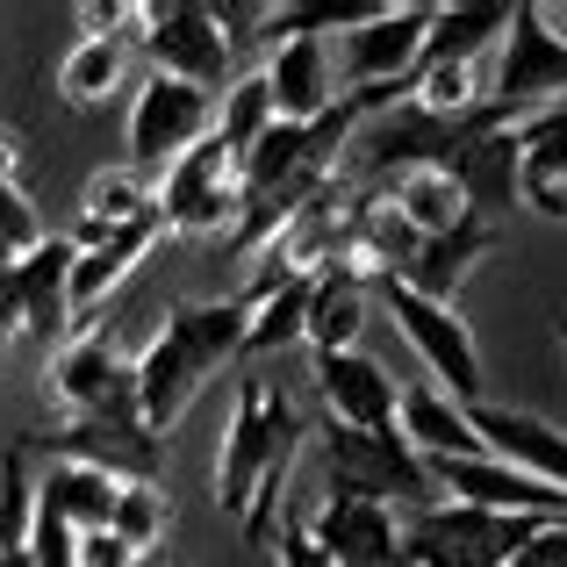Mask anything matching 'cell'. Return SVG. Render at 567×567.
Segmentation results:
<instances>
[{"instance_id": "cell-1", "label": "cell", "mask_w": 567, "mask_h": 567, "mask_svg": "<svg viewBox=\"0 0 567 567\" xmlns=\"http://www.w3.org/2000/svg\"><path fill=\"white\" fill-rule=\"evenodd\" d=\"M302 410L280 381L245 374L230 395V416H223L216 439V511L237 517L251 546L280 539V517H288V474L295 453H302Z\"/></svg>"}, {"instance_id": "cell-2", "label": "cell", "mask_w": 567, "mask_h": 567, "mask_svg": "<svg viewBox=\"0 0 567 567\" xmlns=\"http://www.w3.org/2000/svg\"><path fill=\"white\" fill-rule=\"evenodd\" d=\"M245 331H251V295H208V302L166 309L152 346L137 352V410L152 439H166L230 360H245Z\"/></svg>"}, {"instance_id": "cell-3", "label": "cell", "mask_w": 567, "mask_h": 567, "mask_svg": "<svg viewBox=\"0 0 567 567\" xmlns=\"http://www.w3.org/2000/svg\"><path fill=\"white\" fill-rule=\"evenodd\" d=\"M323 460H331V496L388 503V511H402V517L439 503L431 460L416 453L402 431H346V424H323Z\"/></svg>"}, {"instance_id": "cell-4", "label": "cell", "mask_w": 567, "mask_h": 567, "mask_svg": "<svg viewBox=\"0 0 567 567\" xmlns=\"http://www.w3.org/2000/svg\"><path fill=\"white\" fill-rule=\"evenodd\" d=\"M374 302L395 317L402 346L424 360L431 388L474 410L488 374H482V346H474V331H467V317H460V302H431V295H416L410 280H374Z\"/></svg>"}, {"instance_id": "cell-5", "label": "cell", "mask_w": 567, "mask_h": 567, "mask_svg": "<svg viewBox=\"0 0 567 567\" xmlns=\"http://www.w3.org/2000/svg\"><path fill=\"white\" fill-rule=\"evenodd\" d=\"M43 402L65 424H94V416H144L137 410V360L115 346V331L86 323L80 338L43 360Z\"/></svg>"}, {"instance_id": "cell-6", "label": "cell", "mask_w": 567, "mask_h": 567, "mask_svg": "<svg viewBox=\"0 0 567 567\" xmlns=\"http://www.w3.org/2000/svg\"><path fill=\"white\" fill-rule=\"evenodd\" d=\"M554 517H496L467 503H431L402 517V567H511V554Z\"/></svg>"}, {"instance_id": "cell-7", "label": "cell", "mask_w": 567, "mask_h": 567, "mask_svg": "<svg viewBox=\"0 0 567 567\" xmlns=\"http://www.w3.org/2000/svg\"><path fill=\"white\" fill-rule=\"evenodd\" d=\"M158 216L173 237H237L245 223V158L223 137H202L158 173Z\"/></svg>"}, {"instance_id": "cell-8", "label": "cell", "mask_w": 567, "mask_h": 567, "mask_svg": "<svg viewBox=\"0 0 567 567\" xmlns=\"http://www.w3.org/2000/svg\"><path fill=\"white\" fill-rule=\"evenodd\" d=\"M202 137H216V94L194 80H166V72H144V86L130 94V123H123V152L144 181L187 158Z\"/></svg>"}, {"instance_id": "cell-9", "label": "cell", "mask_w": 567, "mask_h": 567, "mask_svg": "<svg viewBox=\"0 0 567 567\" xmlns=\"http://www.w3.org/2000/svg\"><path fill=\"white\" fill-rule=\"evenodd\" d=\"M431 43V8H374L338 37V80L346 94H410Z\"/></svg>"}, {"instance_id": "cell-10", "label": "cell", "mask_w": 567, "mask_h": 567, "mask_svg": "<svg viewBox=\"0 0 567 567\" xmlns=\"http://www.w3.org/2000/svg\"><path fill=\"white\" fill-rule=\"evenodd\" d=\"M560 94H567V37L554 29V14L539 0H517L511 37H503V58H496V80H488V101L517 123V115L546 109Z\"/></svg>"}, {"instance_id": "cell-11", "label": "cell", "mask_w": 567, "mask_h": 567, "mask_svg": "<svg viewBox=\"0 0 567 567\" xmlns=\"http://www.w3.org/2000/svg\"><path fill=\"white\" fill-rule=\"evenodd\" d=\"M137 51L152 58V72L194 80V86H216L223 72H230V37H223V22H216L208 0H144Z\"/></svg>"}, {"instance_id": "cell-12", "label": "cell", "mask_w": 567, "mask_h": 567, "mask_svg": "<svg viewBox=\"0 0 567 567\" xmlns=\"http://www.w3.org/2000/svg\"><path fill=\"white\" fill-rule=\"evenodd\" d=\"M439 503H467V511H496V517H567V496L532 474H517L511 460L482 453V460H431Z\"/></svg>"}, {"instance_id": "cell-13", "label": "cell", "mask_w": 567, "mask_h": 567, "mask_svg": "<svg viewBox=\"0 0 567 567\" xmlns=\"http://www.w3.org/2000/svg\"><path fill=\"white\" fill-rule=\"evenodd\" d=\"M259 72H266V94H274L280 123H323L346 101V80H338V58L323 37H274Z\"/></svg>"}, {"instance_id": "cell-14", "label": "cell", "mask_w": 567, "mask_h": 567, "mask_svg": "<svg viewBox=\"0 0 567 567\" xmlns=\"http://www.w3.org/2000/svg\"><path fill=\"white\" fill-rule=\"evenodd\" d=\"M302 517H309V539L338 567H402V511H388V503L323 496Z\"/></svg>"}, {"instance_id": "cell-15", "label": "cell", "mask_w": 567, "mask_h": 567, "mask_svg": "<svg viewBox=\"0 0 567 567\" xmlns=\"http://www.w3.org/2000/svg\"><path fill=\"white\" fill-rule=\"evenodd\" d=\"M317 395H323V424L346 431H402V388L388 381V367L374 352H331L317 360Z\"/></svg>"}, {"instance_id": "cell-16", "label": "cell", "mask_w": 567, "mask_h": 567, "mask_svg": "<svg viewBox=\"0 0 567 567\" xmlns=\"http://www.w3.org/2000/svg\"><path fill=\"white\" fill-rule=\"evenodd\" d=\"M474 431L496 460H511L517 474L560 488L567 496V431L539 410H511V402H474Z\"/></svg>"}, {"instance_id": "cell-17", "label": "cell", "mask_w": 567, "mask_h": 567, "mask_svg": "<svg viewBox=\"0 0 567 567\" xmlns=\"http://www.w3.org/2000/svg\"><path fill=\"white\" fill-rule=\"evenodd\" d=\"M72 259H80V245H72L65 230H51L37 251H29L14 274H22V338H37V346H65V338H80V323H72Z\"/></svg>"}, {"instance_id": "cell-18", "label": "cell", "mask_w": 567, "mask_h": 567, "mask_svg": "<svg viewBox=\"0 0 567 567\" xmlns=\"http://www.w3.org/2000/svg\"><path fill=\"white\" fill-rule=\"evenodd\" d=\"M115 496H123V474L101 467V460L51 453V460H43V474H37V503L51 517H65L72 532H109Z\"/></svg>"}, {"instance_id": "cell-19", "label": "cell", "mask_w": 567, "mask_h": 567, "mask_svg": "<svg viewBox=\"0 0 567 567\" xmlns=\"http://www.w3.org/2000/svg\"><path fill=\"white\" fill-rule=\"evenodd\" d=\"M152 208H158V181H144V173L123 158V166H101L94 181L80 187V223H72L65 237L80 251H94L109 230H130V223H144Z\"/></svg>"}, {"instance_id": "cell-20", "label": "cell", "mask_w": 567, "mask_h": 567, "mask_svg": "<svg viewBox=\"0 0 567 567\" xmlns=\"http://www.w3.org/2000/svg\"><path fill=\"white\" fill-rule=\"evenodd\" d=\"M402 439L416 445L424 460H482V431H474V410L453 395H439V388H402Z\"/></svg>"}, {"instance_id": "cell-21", "label": "cell", "mask_w": 567, "mask_h": 567, "mask_svg": "<svg viewBox=\"0 0 567 567\" xmlns=\"http://www.w3.org/2000/svg\"><path fill=\"white\" fill-rule=\"evenodd\" d=\"M374 194L395 208L402 223H410L416 237H445V230H460V223L474 216L467 187H460L445 166H410V173H395V181H381Z\"/></svg>"}, {"instance_id": "cell-22", "label": "cell", "mask_w": 567, "mask_h": 567, "mask_svg": "<svg viewBox=\"0 0 567 567\" xmlns=\"http://www.w3.org/2000/svg\"><path fill=\"white\" fill-rule=\"evenodd\" d=\"M496 245H503V223H488V216H467L460 230L424 237V251H416V266H410V288L431 295V302H453L460 280H467Z\"/></svg>"}, {"instance_id": "cell-23", "label": "cell", "mask_w": 567, "mask_h": 567, "mask_svg": "<svg viewBox=\"0 0 567 567\" xmlns=\"http://www.w3.org/2000/svg\"><path fill=\"white\" fill-rule=\"evenodd\" d=\"M511 37V8L503 0H460V8H431V43L424 65H482L488 43ZM416 65V72H424Z\"/></svg>"}, {"instance_id": "cell-24", "label": "cell", "mask_w": 567, "mask_h": 567, "mask_svg": "<svg viewBox=\"0 0 567 567\" xmlns=\"http://www.w3.org/2000/svg\"><path fill=\"white\" fill-rule=\"evenodd\" d=\"M367 302H374V288H367L360 274H323L317 295H309V338H302V346L317 352V360H331V352H360Z\"/></svg>"}, {"instance_id": "cell-25", "label": "cell", "mask_w": 567, "mask_h": 567, "mask_svg": "<svg viewBox=\"0 0 567 567\" xmlns=\"http://www.w3.org/2000/svg\"><path fill=\"white\" fill-rule=\"evenodd\" d=\"M251 295V331H245V360H274L280 346L309 338V295L317 280H274V288H245Z\"/></svg>"}, {"instance_id": "cell-26", "label": "cell", "mask_w": 567, "mask_h": 567, "mask_svg": "<svg viewBox=\"0 0 567 567\" xmlns=\"http://www.w3.org/2000/svg\"><path fill=\"white\" fill-rule=\"evenodd\" d=\"M123 80H130V43L80 37L58 58V101H65V109H94V101H109Z\"/></svg>"}, {"instance_id": "cell-27", "label": "cell", "mask_w": 567, "mask_h": 567, "mask_svg": "<svg viewBox=\"0 0 567 567\" xmlns=\"http://www.w3.org/2000/svg\"><path fill=\"white\" fill-rule=\"evenodd\" d=\"M274 123H280V115H274V94H266V72H259V65L237 72V80L216 94V137L230 144L237 158H245L251 144H259L266 130H274Z\"/></svg>"}, {"instance_id": "cell-28", "label": "cell", "mask_w": 567, "mask_h": 567, "mask_svg": "<svg viewBox=\"0 0 567 567\" xmlns=\"http://www.w3.org/2000/svg\"><path fill=\"white\" fill-rule=\"evenodd\" d=\"M109 532L123 546H137L144 560L166 546V532H173V496L158 482H123V496H115V517H109Z\"/></svg>"}, {"instance_id": "cell-29", "label": "cell", "mask_w": 567, "mask_h": 567, "mask_svg": "<svg viewBox=\"0 0 567 567\" xmlns=\"http://www.w3.org/2000/svg\"><path fill=\"white\" fill-rule=\"evenodd\" d=\"M410 101L431 109V115H445V123H460V115L488 109V80H482V65H424L410 80Z\"/></svg>"}, {"instance_id": "cell-30", "label": "cell", "mask_w": 567, "mask_h": 567, "mask_svg": "<svg viewBox=\"0 0 567 567\" xmlns=\"http://www.w3.org/2000/svg\"><path fill=\"white\" fill-rule=\"evenodd\" d=\"M511 137H517V158H525V166L567 173V94L546 101V109H532V115H517Z\"/></svg>"}, {"instance_id": "cell-31", "label": "cell", "mask_w": 567, "mask_h": 567, "mask_svg": "<svg viewBox=\"0 0 567 567\" xmlns=\"http://www.w3.org/2000/svg\"><path fill=\"white\" fill-rule=\"evenodd\" d=\"M43 237H51V230H43L37 202H29L22 187H0V266H22Z\"/></svg>"}, {"instance_id": "cell-32", "label": "cell", "mask_w": 567, "mask_h": 567, "mask_svg": "<svg viewBox=\"0 0 567 567\" xmlns=\"http://www.w3.org/2000/svg\"><path fill=\"white\" fill-rule=\"evenodd\" d=\"M80 29H86V37H109V43H130V51H137L144 0H80Z\"/></svg>"}, {"instance_id": "cell-33", "label": "cell", "mask_w": 567, "mask_h": 567, "mask_svg": "<svg viewBox=\"0 0 567 567\" xmlns=\"http://www.w3.org/2000/svg\"><path fill=\"white\" fill-rule=\"evenodd\" d=\"M274 567H338V560L309 539V517L288 511V517H280V539H274Z\"/></svg>"}, {"instance_id": "cell-34", "label": "cell", "mask_w": 567, "mask_h": 567, "mask_svg": "<svg viewBox=\"0 0 567 567\" xmlns=\"http://www.w3.org/2000/svg\"><path fill=\"white\" fill-rule=\"evenodd\" d=\"M517 202L539 208V216H554V223H567V173H554V166H525V181H517Z\"/></svg>"}, {"instance_id": "cell-35", "label": "cell", "mask_w": 567, "mask_h": 567, "mask_svg": "<svg viewBox=\"0 0 567 567\" xmlns=\"http://www.w3.org/2000/svg\"><path fill=\"white\" fill-rule=\"evenodd\" d=\"M72 567H152L137 554V546H123L115 532H80V554H72Z\"/></svg>"}, {"instance_id": "cell-36", "label": "cell", "mask_w": 567, "mask_h": 567, "mask_svg": "<svg viewBox=\"0 0 567 567\" xmlns=\"http://www.w3.org/2000/svg\"><path fill=\"white\" fill-rule=\"evenodd\" d=\"M511 567H567V517H554V525L532 532V539L511 554Z\"/></svg>"}, {"instance_id": "cell-37", "label": "cell", "mask_w": 567, "mask_h": 567, "mask_svg": "<svg viewBox=\"0 0 567 567\" xmlns=\"http://www.w3.org/2000/svg\"><path fill=\"white\" fill-rule=\"evenodd\" d=\"M0 338H22V274L0 266Z\"/></svg>"}, {"instance_id": "cell-38", "label": "cell", "mask_w": 567, "mask_h": 567, "mask_svg": "<svg viewBox=\"0 0 567 567\" xmlns=\"http://www.w3.org/2000/svg\"><path fill=\"white\" fill-rule=\"evenodd\" d=\"M0 187H22V137L0 123Z\"/></svg>"}, {"instance_id": "cell-39", "label": "cell", "mask_w": 567, "mask_h": 567, "mask_svg": "<svg viewBox=\"0 0 567 567\" xmlns=\"http://www.w3.org/2000/svg\"><path fill=\"white\" fill-rule=\"evenodd\" d=\"M546 14H554V8H546ZM554 29H560V37H567V14H554Z\"/></svg>"}, {"instance_id": "cell-40", "label": "cell", "mask_w": 567, "mask_h": 567, "mask_svg": "<svg viewBox=\"0 0 567 567\" xmlns=\"http://www.w3.org/2000/svg\"><path fill=\"white\" fill-rule=\"evenodd\" d=\"M8 346H14V338H0V360H8Z\"/></svg>"}, {"instance_id": "cell-41", "label": "cell", "mask_w": 567, "mask_h": 567, "mask_svg": "<svg viewBox=\"0 0 567 567\" xmlns=\"http://www.w3.org/2000/svg\"><path fill=\"white\" fill-rule=\"evenodd\" d=\"M560 346H567V317H560Z\"/></svg>"}]
</instances>
